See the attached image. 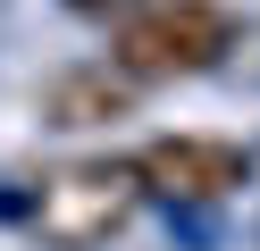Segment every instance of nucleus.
<instances>
[{
  "label": "nucleus",
  "mask_w": 260,
  "mask_h": 251,
  "mask_svg": "<svg viewBox=\"0 0 260 251\" xmlns=\"http://www.w3.org/2000/svg\"><path fill=\"white\" fill-rule=\"evenodd\" d=\"M118 117H135V76L118 59L59 67L42 84V126H59V134H92V126H118Z\"/></svg>",
  "instance_id": "obj_4"
},
{
  "label": "nucleus",
  "mask_w": 260,
  "mask_h": 251,
  "mask_svg": "<svg viewBox=\"0 0 260 251\" xmlns=\"http://www.w3.org/2000/svg\"><path fill=\"white\" fill-rule=\"evenodd\" d=\"M143 201H151V184H143L135 159H59V167H42V176L25 184L17 218H25V234L51 243V251H101L109 234L135 226Z\"/></svg>",
  "instance_id": "obj_1"
},
{
  "label": "nucleus",
  "mask_w": 260,
  "mask_h": 251,
  "mask_svg": "<svg viewBox=\"0 0 260 251\" xmlns=\"http://www.w3.org/2000/svg\"><path fill=\"white\" fill-rule=\"evenodd\" d=\"M135 167L151 184V201H185V209L226 201L235 184H252V151L226 142V134H159V142L135 151Z\"/></svg>",
  "instance_id": "obj_3"
},
{
  "label": "nucleus",
  "mask_w": 260,
  "mask_h": 251,
  "mask_svg": "<svg viewBox=\"0 0 260 251\" xmlns=\"http://www.w3.org/2000/svg\"><path fill=\"white\" fill-rule=\"evenodd\" d=\"M235 50V17L218 0H143L118 33H109V59L135 84H168V76H210Z\"/></svg>",
  "instance_id": "obj_2"
},
{
  "label": "nucleus",
  "mask_w": 260,
  "mask_h": 251,
  "mask_svg": "<svg viewBox=\"0 0 260 251\" xmlns=\"http://www.w3.org/2000/svg\"><path fill=\"white\" fill-rule=\"evenodd\" d=\"M68 9H76V17H109V25H126L143 0H68Z\"/></svg>",
  "instance_id": "obj_5"
}]
</instances>
